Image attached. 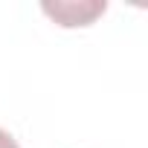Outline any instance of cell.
<instances>
[{"mask_svg": "<svg viewBox=\"0 0 148 148\" xmlns=\"http://www.w3.org/2000/svg\"><path fill=\"white\" fill-rule=\"evenodd\" d=\"M41 12L55 21L58 26L64 29H73V26H90L96 23L105 12H108V3L105 0H47V3H41Z\"/></svg>", "mask_w": 148, "mask_h": 148, "instance_id": "cell-1", "label": "cell"}, {"mask_svg": "<svg viewBox=\"0 0 148 148\" xmlns=\"http://www.w3.org/2000/svg\"><path fill=\"white\" fill-rule=\"evenodd\" d=\"M0 148H21V145H18V139H15L9 131L0 128Z\"/></svg>", "mask_w": 148, "mask_h": 148, "instance_id": "cell-2", "label": "cell"}]
</instances>
